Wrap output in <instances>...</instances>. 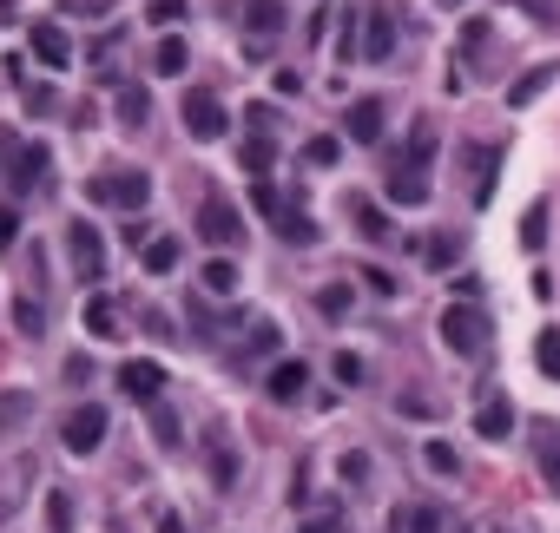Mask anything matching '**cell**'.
Here are the masks:
<instances>
[{
    "label": "cell",
    "instance_id": "34",
    "mask_svg": "<svg viewBox=\"0 0 560 533\" xmlns=\"http://www.w3.org/2000/svg\"><path fill=\"white\" fill-rule=\"evenodd\" d=\"M350 297H356L350 283H323V290H317V310H323V316H350Z\"/></svg>",
    "mask_w": 560,
    "mask_h": 533
},
{
    "label": "cell",
    "instance_id": "1",
    "mask_svg": "<svg viewBox=\"0 0 560 533\" xmlns=\"http://www.w3.org/2000/svg\"><path fill=\"white\" fill-rule=\"evenodd\" d=\"M442 343L455 349L462 362H481L495 336H488V316H481L475 303H448V310H442Z\"/></svg>",
    "mask_w": 560,
    "mask_h": 533
},
{
    "label": "cell",
    "instance_id": "28",
    "mask_svg": "<svg viewBox=\"0 0 560 533\" xmlns=\"http://www.w3.org/2000/svg\"><path fill=\"white\" fill-rule=\"evenodd\" d=\"M277 237H284V244H317V224H310V211L290 204L284 218H277Z\"/></svg>",
    "mask_w": 560,
    "mask_h": 533
},
{
    "label": "cell",
    "instance_id": "18",
    "mask_svg": "<svg viewBox=\"0 0 560 533\" xmlns=\"http://www.w3.org/2000/svg\"><path fill=\"white\" fill-rule=\"evenodd\" d=\"M448 520H442V507L435 501H409V507H396V533H442Z\"/></svg>",
    "mask_w": 560,
    "mask_h": 533
},
{
    "label": "cell",
    "instance_id": "26",
    "mask_svg": "<svg viewBox=\"0 0 560 533\" xmlns=\"http://www.w3.org/2000/svg\"><path fill=\"white\" fill-rule=\"evenodd\" d=\"M495 165H501V145H475V198L481 204L495 198Z\"/></svg>",
    "mask_w": 560,
    "mask_h": 533
},
{
    "label": "cell",
    "instance_id": "16",
    "mask_svg": "<svg viewBox=\"0 0 560 533\" xmlns=\"http://www.w3.org/2000/svg\"><path fill=\"white\" fill-rule=\"evenodd\" d=\"M33 53H40V66H73V40H66L53 20H40V27H33Z\"/></svg>",
    "mask_w": 560,
    "mask_h": 533
},
{
    "label": "cell",
    "instance_id": "44",
    "mask_svg": "<svg viewBox=\"0 0 560 533\" xmlns=\"http://www.w3.org/2000/svg\"><path fill=\"white\" fill-rule=\"evenodd\" d=\"M455 251H462L455 237H435V244H429V264H435V270H448V264H455Z\"/></svg>",
    "mask_w": 560,
    "mask_h": 533
},
{
    "label": "cell",
    "instance_id": "40",
    "mask_svg": "<svg viewBox=\"0 0 560 533\" xmlns=\"http://www.w3.org/2000/svg\"><path fill=\"white\" fill-rule=\"evenodd\" d=\"M304 158H310V165H336V158H343V145H336V139H310Z\"/></svg>",
    "mask_w": 560,
    "mask_h": 533
},
{
    "label": "cell",
    "instance_id": "37",
    "mask_svg": "<svg viewBox=\"0 0 560 533\" xmlns=\"http://www.w3.org/2000/svg\"><path fill=\"white\" fill-rule=\"evenodd\" d=\"M422 461H429V474H455V448H448V441H429Z\"/></svg>",
    "mask_w": 560,
    "mask_h": 533
},
{
    "label": "cell",
    "instance_id": "13",
    "mask_svg": "<svg viewBox=\"0 0 560 533\" xmlns=\"http://www.w3.org/2000/svg\"><path fill=\"white\" fill-rule=\"evenodd\" d=\"M343 132H350L356 145H376L383 139V99H356V106L343 112Z\"/></svg>",
    "mask_w": 560,
    "mask_h": 533
},
{
    "label": "cell",
    "instance_id": "43",
    "mask_svg": "<svg viewBox=\"0 0 560 533\" xmlns=\"http://www.w3.org/2000/svg\"><path fill=\"white\" fill-rule=\"evenodd\" d=\"M20 99H27V112H53V106H60V93H53V86H27Z\"/></svg>",
    "mask_w": 560,
    "mask_h": 533
},
{
    "label": "cell",
    "instance_id": "46",
    "mask_svg": "<svg viewBox=\"0 0 560 533\" xmlns=\"http://www.w3.org/2000/svg\"><path fill=\"white\" fill-rule=\"evenodd\" d=\"M343 481H369V455H343Z\"/></svg>",
    "mask_w": 560,
    "mask_h": 533
},
{
    "label": "cell",
    "instance_id": "4",
    "mask_svg": "<svg viewBox=\"0 0 560 533\" xmlns=\"http://www.w3.org/2000/svg\"><path fill=\"white\" fill-rule=\"evenodd\" d=\"M178 119H185V132H192V139H224V106H218V93H211V86H192V93H185V106H178Z\"/></svg>",
    "mask_w": 560,
    "mask_h": 533
},
{
    "label": "cell",
    "instance_id": "10",
    "mask_svg": "<svg viewBox=\"0 0 560 533\" xmlns=\"http://www.w3.org/2000/svg\"><path fill=\"white\" fill-rule=\"evenodd\" d=\"M119 389H126L132 402H159L165 369H159V362H139V356H132V362H119Z\"/></svg>",
    "mask_w": 560,
    "mask_h": 533
},
{
    "label": "cell",
    "instance_id": "11",
    "mask_svg": "<svg viewBox=\"0 0 560 533\" xmlns=\"http://www.w3.org/2000/svg\"><path fill=\"white\" fill-rule=\"evenodd\" d=\"M534 468H541L547 494L560 501V428H554V422H541V428H534Z\"/></svg>",
    "mask_w": 560,
    "mask_h": 533
},
{
    "label": "cell",
    "instance_id": "9",
    "mask_svg": "<svg viewBox=\"0 0 560 533\" xmlns=\"http://www.w3.org/2000/svg\"><path fill=\"white\" fill-rule=\"evenodd\" d=\"M475 435H488V441H508V435H514V402H508L501 389L481 395V408H475Z\"/></svg>",
    "mask_w": 560,
    "mask_h": 533
},
{
    "label": "cell",
    "instance_id": "21",
    "mask_svg": "<svg viewBox=\"0 0 560 533\" xmlns=\"http://www.w3.org/2000/svg\"><path fill=\"white\" fill-rule=\"evenodd\" d=\"M27 415H33V389H0V435H20Z\"/></svg>",
    "mask_w": 560,
    "mask_h": 533
},
{
    "label": "cell",
    "instance_id": "52",
    "mask_svg": "<svg viewBox=\"0 0 560 533\" xmlns=\"http://www.w3.org/2000/svg\"><path fill=\"white\" fill-rule=\"evenodd\" d=\"M435 7H462V0H435Z\"/></svg>",
    "mask_w": 560,
    "mask_h": 533
},
{
    "label": "cell",
    "instance_id": "17",
    "mask_svg": "<svg viewBox=\"0 0 560 533\" xmlns=\"http://www.w3.org/2000/svg\"><path fill=\"white\" fill-rule=\"evenodd\" d=\"M47 178V145H14V198Z\"/></svg>",
    "mask_w": 560,
    "mask_h": 533
},
{
    "label": "cell",
    "instance_id": "2",
    "mask_svg": "<svg viewBox=\"0 0 560 533\" xmlns=\"http://www.w3.org/2000/svg\"><path fill=\"white\" fill-rule=\"evenodd\" d=\"M152 198V178L132 172V165H112V172L86 178V204H119V211H145Z\"/></svg>",
    "mask_w": 560,
    "mask_h": 533
},
{
    "label": "cell",
    "instance_id": "27",
    "mask_svg": "<svg viewBox=\"0 0 560 533\" xmlns=\"http://www.w3.org/2000/svg\"><path fill=\"white\" fill-rule=\"evenodd\" d=\"M534 369H541L547 382H560V330H541V336H534Z\"/></svg>",
    "mask_w": 560,
    "mask_h": 533
},
{
    "label": "cell",
    "instance_id": "24",
    "mask_svg": "<svg viewBox=\"0 0 560 533\" xmlns=\"http://www.w3.org/2000/svg\"><path fill=\"white\" fill-rule=\"evenodd\" d=\"M350 218H356V231H363L369 244H383V237H389V218H383L369 198H356V191H350Z\"/></svg>",
    "mask_w": 560,
    "mask_h": 533
},
{
    "label": "cell",
    "instance_id": "15",
    "mask_svg": "<svg viewBox=\"0 0 560 533\" xmlns=\"http://www.w3.org/2000/svg\"><path fill=\"white\" fill-rule=\"evenodd\" d=\"M304 382H310V369H304V362H277V369H271V382H264V395L290 408L297 395H304Z\"/></svg>",
    "mask_w": 560,
    "mask_h": 533
},
{
    "label": "cell",
    "instance_id": "29",
    "mask_svg": "<svg viewBox=\"0 0 560 533\" xmlns=\"http://www.w3.org/2000/svg\"><path fill=\"white\" fill-rule=\"evenodd\" d=\"M145 270H152V277H172L178 270V237H152V244H145Z\"/></svg>",
    "mask_w": 560,
    "mask_h": 533
},
{
    "label": "cell",
    "instance_id": "5",
    "mask_svg": "<svg viewBox=\"0 0 560 533\" xmlns=\"http://www.w3.org/2000/svg\"><path fill=\"white\" fill-rule=\"evenodd\" d=\"M60 441L73 448V455H93L99 441H106V408H99V402H80V408L60 422Z\"/></svg>",
    "mask_w": 560,
    "mask_h": 533
},
{
    "label": "cell",
    "instance_id": "8",
    "mask_svg": "<svg viewBox=\"0 0 560 533\" xmlns=\"http://www.w3.org/2000/svg\"><path fill=\"white\" fill-rule=\"evenodd\" d=\"M389 53H396V14H389V7H369L363 14V60L383 66Z\"/></svg>",
    "mask_w": 560,
    "mask_h": 533
},
{
    "label": "cell",
    "instance_id": "42",
    "mask_svg": "<svg viewBox=\"0 0 560 533\" xmlns=\"http://www.w3.org/2000/svg\"><path fill=\"white\" fill-rule=\"evenodd\" d=\"M152 27H172V20H185V0H152Z\"/></svg>",
    "mask_w": 560,
    "mask_h": 533
},
{
    "label": "cell",
    "instance_id": "32",
    "mask_svg": "<svg viewBox=\"0 0 560 533\" xmlns=\"http://www.w3.org/2000/svg\"><path fill=\"white\" fill-rule=\"evenodd\" d=\"M14 330L20 336H40V330H47V310H40L33 297H14Z\"/></svg>",
    "mask_w": 560,
    "mask_h": 533
},
{
    "label": "cell",
    "instance_id": "33",
    "mask_svg": "<svg viewBox=\"0 0 560 533\" xmlns=\"http://www.w3.org/2000/svg\"><path fill=\"white\" fill-rule=\"evenodd\" d=\"M501 7H521L534 27H560V0H501Z\"/></svg>",
    "mask_w": 560,
    "mask_h": 533
},
{
    "label": "cell",
    "instance_id": "14",
    "mask_svg": "<svg viewBox=\"0 0 560 533\" xmlns=\"http://www.w3.org/2000/svg\"><path fill=\"white\" fill-rule=\"evenodd\" d=\"M554 79H560V66H554V60L528 66V73H521V79H514V86H508V106H514V112H521V106H534V99H541L547 86H554Z\"/></svg>",
    "mask_w": 560,
    "mask_h": 533
},
{
    "label": "cell",
    "instance_id": "36",
    "mask_svg": "<svg viewBox=\"0 0 560 533\" xmlns=\"http://www.w3.org/2000/svg\"><path fill=\"white\" fill-rule=\"evenodd\" d=\"M238 158H244V172H271V139H257V132H251Z\"/></svg>",
    "mask_w": 560,
    "mask_h": 533
},
{
    "label": "cell",
    "instance_id": "47",
    "mask_svg": "<svg viewBox=\"0 0 560 533\" xmlns=\"http://www.w3.org/2000/svg\"><path fill=\"white\" fill-rule=\"evenodd\" d=\"M66 382H93V362H86V356H66Z\"/></svg>",
    "mask_w": 560,
    "mask_h": 533
},
{
    "label": "cell",
    "instance_id": "48",
    "mask_svg": "<svg viewBox=\"0 0 560 533\" xmlns=\"http://www.w3.org/2000/svg\"><path fill=\"white\" fill-rule=\"evenodd\" d=\"M396 408H402V415H435V402H429V395H402Z\"/></svg>",
    "mask_w": 560,
    "mask_h": 533
},
{
    "label": "cell",
    "instance_id": "51",
    "mask_svg": "<svg viewBox=\"0 0 560 533\" xmlns=\"http://www.w3.org/2000/svg\"><path fill=\"white\" fill-rule=\"evenodd\" d=\"M159 533H185V520H178V514H159Z\"/></svg>",
    "mask_w": 560,
    "mask_h": 533
},
{
    "label": "cell",
    "instance_id": "31",
    "mask_svg": "<svg viewBox=\"0 0 560 533\" xmlns=\"http://www.w3.org/2000/svg\"><path fill=\"white\" fill-rule=\"evenodd\" d=\"M429 158H435V126L422 119V126L409 132V158H402V165H409V172H429Z\"/></svg>",
    "mask_w": 560,
    "mask_h": 533
},
{
    "label": "cell",
    "instance_id": "3",
    "mask_svg": "<svg viewBox=\"0 0 560 533\" xmlns=\"http://www.w3.org/2000/svg\"><path fill=\"white\" fill-rule=\"evenodd\" d=\"M198 237H205L218 257L238 251V244H244V211H238V204H224V198H205V204H198Z\"/></svg>",
    "mask_w": 560,
    "mask_h": 533
},
{
    "label": "cell",
    "instance_id": "6",
    "mask_svg": "<svg viewBox=\"0 0 560 533\" xmlns=\"http://www.w3.org/2000/svg\"><path fill=\"white\" fill-rule=\"evenodd\" d=\"M244 33H251V53H264V47H271V40H277V33H284V0H244Z\"/></svg>",
    "mask_w": 560,
    "mask_h": 533
},
{
    "label": "cell",
    "instance_id": "38",
    "mask_svg": "<svg viewBox=\"0 0 560 533\" xmlns=\"http://www.w3.org/2000/svg\"><path fill=\"white\" fill-rule=\"evenodd\" d=\"M330 369H336V382H343V389H356V382H363V356H350V349H343Z\"/></svg>",
    "mask_w": 560,
    "mask_h": 533
},
{
    "label": "cell",
    "instance_id": "23",
    "mask_svg": "<svg viewBox=\"0 0 560 533\" xmlns=\"http://www.w3.org/2000/svg\"><path fill=\"white\" fill-rule=\"evenodd\" d=\"M145 119H152V93H145V86H119V126L139 132Z\"/></svg>",
    "mask_w": 560,
    "mask_h": 533
},
{
    "label": "cell",
    "instance_id": "12",
    "mask_svg": "<svg viewBox=\"0 0 560 533\" xmlns=\"http://www.w3.org/2000/svg\"><path fill=\"white\" fill-rule=\"evenodd\" d=\"M80 323H86V336H99V343H112V336H126V330H119V303H112L106 290H93V297H86Z\"/></svg>",
    "mask_w": 560,
    "mask_h": 533
},
{
    "label": "cell",
    "instance_id": "20",
    "mask_svg": "<svg viewBox=\"0 0 560 533\" xmlns=\"http://www.w3.org/2000/svg\"><path fill=\"white\" fill-rule=\"evenodd\" d=\"M383 191H389L396 204H429V178H422V172H409V165H396Z\"/></svg>",
    "mask_w": 560,
    "mask_h": 533
},
{
    "label": "cell",
    "instance_id": "22",
    "mask_svg": "<svg viewBox=\"0 0 560 533\" xmlns=\"http://www.w3.org/2000/svg\"><path fill=\"white\" fill-rule=\"evenodd\" d=\"M336 60H343V66L363 60V14H356V7L343 14V27H336Z\"/></svg>",
    "mask_w": 560,
    "mask_h": 533
},
{
    "label": "cell",
    "instance_id": "35",
    "mask_svg": "<svg viewBox=\"0 0 560 533\" xmlns=\"http://www.w3.org/2000/svg\"><path fill=\"white\" fill-rule=\"evenodd\" d=\"M521 244H528V251H541V244H547V204H528V218H521Z\"/></svg>",
    "mask_w": 560,
    "mask_h": 533
},
{
    "label": "cell",
    "instance_id": "39",
    "mask_svg": "<svg viewBox=\"0 0 560 533\" xmlns=\"http://www.w3.org/2000/svg\"><path fill=\"white\" fill-rule=\"evenodd\" d=\"M244 126H251L257 139H271V132H277V106H251V112H244Z\"/></svg>",
    "mask_w": 560,
    "mask_h": 533
},
{
    "label": "cell",
    "instance_id": "41",
    "mask_svg": "<svg viewBox=\"0 0 560 533\" xmlns=\"http://www.w3.org/2000/svg\"><path fill=\"white\" fill-rule=\"evenodd\" d=\"M356 277H363L369 290H376V297H396V277H389L383 264H369V270H356Z\"/></svg>",
    "mask_w": 560,
    "mask_h": 533
},
{
    "label": "cell",
    "instance_id": "45",
    "mask_svg": "<svg viewBox=\"0 0 560 533\" xmlns=\"http://www.w3.org/2000/svg\"><path fill=\"white\" fill-rule=\"evenodd\" d=\"M14 237H20V211H14V204H0V251H7Z\"/></svg>",
    "mask_w": 560,
    "mask_h": 533
},
{
    "label": "cell",
    "instance_id": "49",
    "mask_svg": "<svg viewBox=\"0 0 560 533\" xmlns=\"http://www.w3.org/2000/svg\"><path fill=\"white\" fill-rule=\"evenodd\" d=\"M297 533H336V514H317V520H304Z\"/></svg>",
    "mask_w": 560,
    "mask_h": 533
},
{
    "label": "cell",
    "instance_id": "25",
    "mask_svg": "<svg viewBox=\"0 0 560 533\" xmlns=\"http://www.w3.org/2000/svg\"><path fill=\"white\" fill-rule=\"evenodd\" d=\"M198 283H205L211 297H231V290H238V264H231V257H211V264L198 270Z\"/></svg>",
    "mask_w": 560,
    "mask_h": 533
},
{
    "label": "cell",
    "instance_id": "7",
    "mask_svg": "<svg viewBox=\"0 0 560 533\" xmlns=\"http://www.w3.org/2000/svg\"><path fill=\"white\" fill-rule=\"evenodd\" d=\"M66 257H73V270L80 277H106V244H99V231L93 224H66Z\"/></svg>",
    "mask_w": 560,
    "mask_h": 533
},
{
    "label": "cell",
    "instance_id": "30",
    "mask_svg": "<svg viewBox=\"0 0 560 533\" xmlns=\"http://www.w3.org/2000/svg\"><path fill=\"white\" fill-rule=\"evenodd\" d=\"M205 461H211V481H218V487H231V481H238V455H231V448H224L218 435L205 441Z\"/></svg>",
    "mask_w": 560,
    "mask_h": 533
},
{
    "label": "cell",
    "instance_id": "19",
    "mask_svg": "<svg viewBox=\"0 0 560 533\" xmlns=\"http://www.w3.org/2000/svg\"><path fill=\"white\" fill-rule=\"evenodd\" d=\"M185 66H192V47H185V33H165V40H159V53H152V73L178 79Z\"/></svg>",
    "mask_w": 560,
    "mask_h": 533
},
{
    "label": "cell",
    "instance_id": "50",
    "mask_svg": "<svg viewBox=\"0 0 560 533\" xmlns=\"http://www.w3.org/2000/svg\"><path fill=\"white\" fill-rule=\"evenodd\" d=\"M66 14H106V0H66Z\"/></svg>",
    "mask_w": 560,
    "mask_h": 533
}]
</instances>
